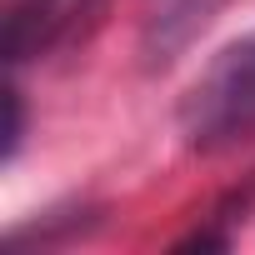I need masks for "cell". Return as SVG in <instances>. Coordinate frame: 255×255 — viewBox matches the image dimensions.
I'll return each mask as SVG.
<instances>
[{"instance_id":"obj_2","label":"cell","mask_w":255,"mask_h":255,"mask_svg":"<svg viewBox=\"0 0 255 255\" xmlns=\"http://www.w3.org/2000/svg\"><path fill=\"white\" fill-rule=\"evenodd\" d=\"M110 0H15L5 20V55L10 65L45 60L75 40H85Z\"/></svg>"},{"instance_id":"obj_1","label":"cell","mask_w":255,"mask_h":255,"mask_svg":"<svg viewBox=\"0 0 255 255\" xmlns=\"http://www.w3.org/2000/svg\"><path fill=\"white\" fill-rule=\"evenodd\" d=\"M180 125L200 150H225L255 130V35L210 60V70L185 95Z\"/></svg>"},{"instance_id":"obj_4","label":"cell","mask_w":255,"mask_h":255,"mask_svg":"<svg viewBox=\"0 0 255 255\" xmlns=\"http://www.w3.org/2000/svg\"><path fill=\"white\" fill-rule=\"evenodd\" d=\"M20 135H25V110H20V90H10V130H5V155L20 150Z\"/></svg>"},{"instance_id":"obj_3","label":"cell","mask_w":255,"mask_h":255,"mask_svg":"<svg viewBox=\"0 0 255 255\" xmlns=\"http://www.w3.org/2000/svg\"><path fill=\"white\" fill-rule=\"evenodd\" d=\"M225 0H145L140 15V55L150 70L175 65L195 35H205V25L220 15Z\"/></svg>"}]
</instances>
